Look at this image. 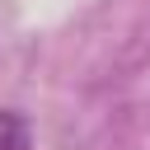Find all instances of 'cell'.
Segmentation results:
<instances>
[{"label": "cell", "mask_w": 150, "mask_h": 150, "mask_svg": "<svg viewBox=\"0 0 150 150\" xmlns=\"http://www.w3.org/2000/svg\"><path fill=\"white\" fill-rule=\"evenodd\" d=\"M0 150H33V127L19 108H0Z\"/></svg>", "instance_id": "cell-1"}]
</instances>
